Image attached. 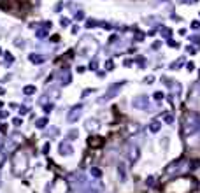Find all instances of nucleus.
Wrapping results in <instances>:
<instances>
[{"mask_svg":"<svg viewBox=\"0 0 200 193\" xmlns=\"http://www.w3.org/2000/svg\"><path fill=\"white\" fill-rule=\"evenodd\" d=\"M12 165H14V172L20 174L25 170V167H26V156L25 154L18 153L16 156H14V160H12Z\"/></svg>","mask_w":200,"mask_h":193,"instance_id":"1","label":"nucleus"}]
</instances>
